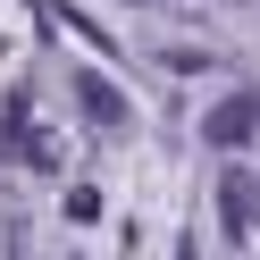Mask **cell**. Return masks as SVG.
Wrapping results in <instances>:
<instances>
[{
  "label": "cell",
  "mask_w": 260,
  "mask_h": 260,
  "mask_svg": "<svg viewBox=\"0 0 260 260\" xmlns=\"http://www.w3.org/2000/svg\"><path fill=\"white\" fill-rule=\"evenodd\" d=\"M202 135L218 143V151H243V143L260 135V84H243V92H226L218 109H210L202 118Z\"/></svg>",
  "instance_id": "cell-2"
},
{
  "label": "cell",
  "mask_w": 260,
  "mask_h": 260,
  "mask_svg": "<svg viewBox=\"0 0 260 260\" xmlns=\"http://www.w3.org/2000/svg\"><path fill=\"white\" fill-rule=\"evenodd\" d=\"M76 101H84V118H92V126H126V118H135V109H126V92L109 84L101 68H76Z\"/></svg>",
  "instance_id": "cell-3"
},
{
  "label": "cell",
  "mask_w": 260,
  "mask_h": 260,
  "mask_svg": "<svg viewBox=\"0 0 260 260\" xmlns=\"http://www.w3.org/2000/svg\"><path fill=\"white\" fill-rule=\"evenodd\" d=\"M218 226H226V243L252 252V235H260V185H252V168H226L218 176Z\"/></svg>",
  "instance_id": "cell-1"
}]
</instances>
